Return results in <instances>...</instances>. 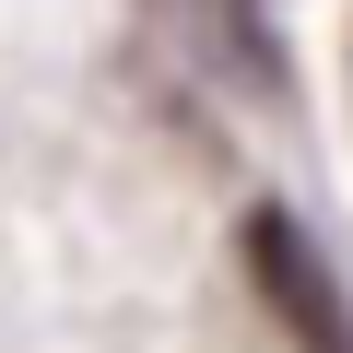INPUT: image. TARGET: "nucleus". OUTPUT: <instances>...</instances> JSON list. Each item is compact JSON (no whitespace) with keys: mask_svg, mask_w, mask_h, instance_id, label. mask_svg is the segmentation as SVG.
I'll return each instance as SVG.
<instances>
[{"mask_svg":"<svg viewBox=\"0 0 353 353\" xmlns=\"http://www.w3.org/2000/svg\"><path fill=\"white\" fill-rule=\"evenodd\" d=\"M248 271H259V294L283 306V330L306 353H341V294H330V271L306 259V236L283 212H248Z\"/></svg>","mask_w":353,"mask_h":353,"instance_id":"1","label":"nucleus"}]
</instances>
